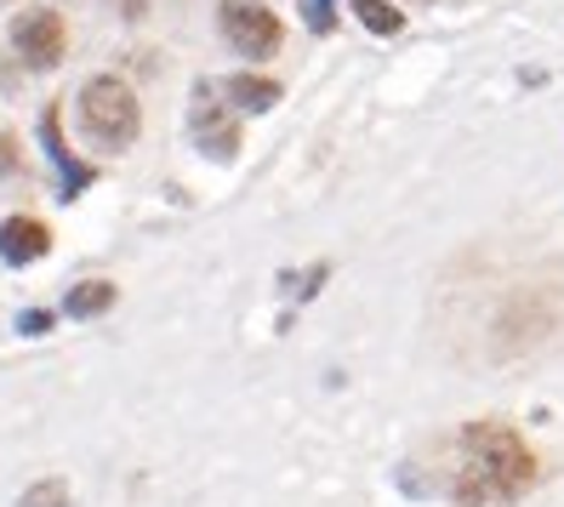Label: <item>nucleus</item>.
<instances>
[{
	"mask_svg": "<svg viewBox=\"0 0 564 507\" xmlns=\"http://www.w3.org/2000/svg\"><path fill=\"white\" fill-rule=\"evenodd\" d=\"M52 251V234H46V223H35V217H7L0 223V257L7 262H35V257H46Z\"/></svg>",
	"mask_w": 564,
	"mask_h": 507,
	"instance_id": "423d86ee",
	"label": "nucleus"
},
{
	"mask_svg": "<svg viewBox=\"0 0 564 507\" xmlns=\"http://www.w3.org/2000/svg\"><path fill=\"white\" fill-rule=\"evenodd\" d=\"M188 126H194V143H200L212 160H235L240 154V126H235V115H228V104H223L212 86H194Z\"/></svg>",
	"mask_w": 564,
	"mask_h": 507,
	"instance_id": "39448f33",
	"label": "nucleus"
},
{
	"mask_svg": "<svg viewBox=\"0 0 564 507\" xmlns=\"http://www.w3.org/2000/svg\"><path fill=\"white\" fill-rule=\"evenodd\" d=\"M217 23H223L228 46L246 52V57H274V52H280V41H285L280 18H274L269 7H257V0H228Z\"/></svg>",
	"mask_w": 564,
	"mask_h": 507,
	"instance_id": "20e7f679",
	"label": "nucleus"
},
{
	"mask_svg": "<svg viewBox=\"0 0 564 507\" xmlns=\"http://www.w3.org/2000/svg\"><path fill=\"white\" fill-rule=\"evenodd\" d=\"M228 104H240V109H274L280 104V86L262 80V75H235V80H228Z\"/></svg>",
	"mask_w": 564,
	"mask_h": 507,
	"instance_id": "6e6552de",
	"label": "nucleus"
},
{
	"mask_svg": "<svg viewBox=\"0 0 564 507\" xmlns=\"http://www.w3.org/2000/svg\"><path fill=\"white\" fill-rule=\"evenodd\" d=\"M12 52L29 63V69H57L63 52H69V29H63V18L52 7H29L12 23Z\"/></svg>",
	"mask_w": 564,
	"mask_h": 507,
	"instance_id": "7ed1b4c3",
	"label": "nucleus"
},
{
	"mask_svg": "<svg viewBox=\"0 0 564 507\" xmlns=\"http://www.w3.org/2000/svg\"><path fill=\"white\" fill-rule=\"evenodd\" d=\"M456 445H462L456 479H451L456 507H502V501H519L536 485V456H530V445L502 422L462 428Z\"/></svg>",
	"mask_w": 564,
	"mask_h": 507,
	"instance_id": "f257e3e1",
	"label": "nucleus"
},
{
	"mask_svg": "<svg viewBox=\"0 0 564 507\" xmlns=\"http://www.w3.org/2000/svg\"><path fill=\"white\" fill-rule=\"evenodd\" d=\"M23 507H69V490H63L57 479L52 485H35V490L23 496Z\"/></svg>",
	"mask_w": 564,
	"mask_h": 507,
	"instance_id": "9b49d317",
	"label": "nucleus"
},
{
	"mask_svg": "<svg viewBox=\"0 0 564 507\" xmlns=\"http://www.w3.org/2000/svg\"><path fill=\"white\" fill-rule=\"evenodd\" d=\"M41 131H46V149H52V160L63 165V194H80L91 172H86V165L69 154V143H63V131H57V109H46V115H41Z\"/></svg>",
	"mask_w": 564,
	"mask_h": 507,
	"instance_id": "0eeeda50",
	"label": "nucleus"
},
{
	"mask_svg": "<svg viewBox=\"0 0 564 507\" xmlns=\"http://www.w3.org/2000/svg\"><path fill=\"white\" fill-rule=\"evenodd\" d=\"M0 7H7V0H0Z\"/></svg>",
	"mask_w": 564,
	"mask_h": 507,
	"instance_id": "4468645a",
	"label": "nucleus"
},
{
	"mask_svg": "<svg viewBox=\"0 0 564 507\" xmlns=\"http://www.w3.org/2000/svg\"><path fill=\"white\" fill-rule=\"evenodd\" d=\"M80 131L86 143H104V149H126L131 138L143 131V109H138V91L115 75H97L80 86Z\"/></svg>",
	"mask_w": 564,
	"mask_h": 507,
	"instance_id": "f03ea898",
	"label": "nucleus"
},
{
	"mask_svg": "<svg viewBox=\"0 0 564 507\" xmlns=\"http://www.w3.org/2000/svg\"><path fill=\"white\" fill-rule=\"evenodd\" d=\"M109 302H115V285H104V280H97V285H75L69 291V314H104L109 309Z\"/></svg>",
	"mask_w": 564,
	"mask_h": 507,
	"instance_id": "9d476101",
	"label": "nucleus"
},
{
	"mask_svg": "<svg viewBox=\"0 0 564 507\" xmlns=\"http://www.w3.org/2000/svg\"><path fill=\"white\" fill-rule=\"evenodd\" d=\"M18 325H23L29 336H41V331H52V314H23Z\"/></svg>",
	"mask_w": 564,
	"mask_h": 507,
	"instance_id": "ddd939ff",
	"label": "nucleus"
},
{
	"mask_svg": "<svg viewBox=\"0 0 564 507\" xmlns=\"http://www.w3.org/2000/svg\"><path fill=\"white\" fill-rule=\"evenodd\" d=\"M0 172H18V149H12L7 131H0Z\"/></svg>",
	"mask_w": 564,
	"mask_h": 507,
	"instance_id": "f8f14e48",
	"label": "nucleus"
},
{
	"mask_svg": "<svg viewBox=\"0 0 564 507\" xmlns=\"http://www.w3.org/2000/svg\"><path fill=\"white\" fill-rule=\"evenodd\" d=\"M354 18L365 23V29H377V35H400V12L388 7V0H354Z\"/></svg>",
	"mask_w": 564,
	"mask_h": 507,
	"instance_id": "1a4fd4ad",
	"label": "nucleus"
}]
</instances>
